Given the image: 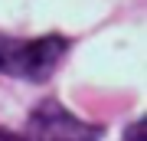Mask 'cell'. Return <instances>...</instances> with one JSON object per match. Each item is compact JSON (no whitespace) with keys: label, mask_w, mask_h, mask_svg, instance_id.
Masks as SVG:
<instances>
[{"label":"cell","mask_w":147,"mask_h":141,"mask_svg":"<svg viewBox=\"0 0 147 141\" xmlns=\"http://www.w3.org/2000/svg\"><path fill=\"white\" fill-rule=\"evenodd\" d=\"M69 52L65 36H36V40H7L0 36V72L26 82H46Z\"/></svg>","instance_id":"6da1fadb"},{"label":"cell","mask_w":147,"mask_h":141,"mask_svg":"<svg viewBox=\"0 0 147 141\" xmlns=\"http://www.w3.org/2000/svg\"><path fill=\"white\" fill-rule=\"evenodd\" d=\"M101 131L88 121L75 118L69 108L59 102H39L30 115L26 125V141H98Z\"/></svg>","instance_id":"7a4b0ae2"},{"label":"cell","mask_w":147,"mask_h":141,"mask_svg":"<svg viewBox=\"0 0 147 141\" xmlns=\"http://www.w3.org/2000/svg\"><path fill=\"white\" fill-rule=\"evenodd\" d=\"M0 141H26V138H16L13 131H3V128H0Z\"/></svg>","instance_id":"3957f363"}]
</instances>
